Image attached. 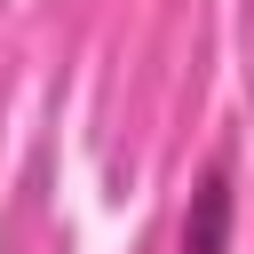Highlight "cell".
<instances>
[{"mask_svg":"<svg viewBox=\"0 0 254 254\" xmlns=\"http://www.w3.org/2000/svg\"><path fill=\"white\" fill-rule=\"evenodd\" d=\"M230 230H238V190H230V151H214L190 183V206H183V230H175V254H230Z\"/></svg>","mask_w":254,"mask_h":254,"instance_id":"obj_1","label":"cell"}]
</instances>
